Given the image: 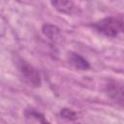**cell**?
<instances>
[{"label": "cell", "mask_w": 124, "mask_h": 124, "mask_svg": "<svg viewBox=\"0 0 124 124\" xmlns=\"http://www.w3.org/2000/svg\"><path fill=\"white\" fill-rule=\"evenodd\" d=\"M93 27L101 34L114 38L124 32V20L116 16L105 17L93 23Z\"/></svg>", "instance_id": "1"}, {"label": "cell", "mask_w": 124, "mask_h": 124, "mask_svg": "<svg viewBox=\"0 0 124 124\" xmlns=\"http://www.w3.org/2000/svg\"><path fill=\"white\" fill-rule=\"evenodd\" d=\"M17 68L20 77L27 84L33 87H38L41 85V76L36 68L24 60L18 61Z\"/></svg>", "instance_id": "2"}, {"label": "cell", "mask_w": 124, "mask_h": 124, "mask_svg": "<svg viewBox=\"0 0 124 124\" xmlns=\"http://www.w3.org/2000/svg\"><path fill=\"white\" fill-rule=\"evenodd\" d=\"M108 98L116 105L124 108V83L119 81H109L106 86Z\"/></svg>", "instance_id": "3"}, {"label": "cell", "mask_w": 124, "mask_h": 124, "mask_svg": "<svg viewBox=\"0 0 124 124\" xmlns=\"http://www.w3.org/2000/svg\"><path fill=\"white\" fill-rule=\"evenodd\" d=\"M68 60H69V63L73 67H75L77 70L86 71L90 68L89 62L83 56H81L77 52H70L68 55Z\"/></svg>", "instance_id": "4"}, {"label": "cell", "mask_w": 124, "mask_h": 124, "mask_svg": "<svg viewBox=\"0 0 124 124\" xmlns=\"http://www.w3.org/2000/svg\"><path fill=\"white\" fill-rule=\"evenodd\" d=\"M50 4L57 12L64 15H71L75 10L72 0H50Z\"/></svg>", "instance_id": "5"}, {"label": "cell", "mask_w": 124, "mask_h": 124, "mask_svg": "<svg viewBox=\"0 0 124 124\" xmlns=\"http://www.w3.org/2000/svg\"><path fill=\"white\" fill-rule=\"evenodd\" d=\"M42 32L51 42H57L61 37L60 29L53 24H49V23L44 24L42 27Z\"/></svg>", "instance_id": "6"}, {"label": "cell", "mask_w": 124, "mask_h": 124, "mask_svg": "<svg viewBox=\"0 0 124 124\" xmlns=\"http://www.w3.org/2000/svg\"><path fill=\"white\" fill-rule=\"evenodd\" d=\"M24 114L26 116V118H30V119H36L37 121L39 122H42V123H46V120L44 116L43 113L33 109V108H26L25 111H24Z\"/></svg>", "instance_id": "7"}, {"label": "cell", "mask_w": 124, "mask_h": 124, "mask_svg": "<svg viewBox=\"0 0 124 124\" xmlns=\"http://www.w3.org/2000/svg\"><path fill=\"white\" fill-rule=\"evenodd\" d=\"M59 114H60L61 117H63V118H65V119H67V120H71V121L77 120V119L78 118V113H77L76 111H74L73 109L68 108H63L60 110Z\"/></svg>", "instance_id": "8"}]
</instances>
